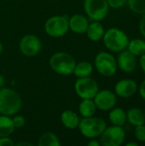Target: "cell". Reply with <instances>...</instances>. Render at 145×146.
<instances>
[{
    "label": "cell",
    "instance_id": "d4e9b609",
    "mask_svg": "<svg viewBox=\"0 0 145 146\" xmlns=\"http://www.w3.org/2000/svg\"><path fill=\"white\" fill-rule=\"evenodd\" d=\"M134 136L138 142L145 143V124L135 127Z\"/></svg>",
    "mask_w": 145,
    "mask_h": 146
},
{
    "label": "cell",
    "instance_id": "d590c367",
    "mask_svg": "<svg viewBox=\"0 0 145 146\" xmlns=\"http://www.w3.org/2000/svg\"><path fill=\"white\" fill-rule=\"evenodd\" d=\"M3 45H2V44L0 43V55H1V53L3 52Z\"/></svg>",
    "mask_w": 145,
    "mask_h": 146
},
{
    "label": "cell",
    "instance_id": "5b68a950",
    "mask_svg": "<svg viewBox=\"0 0 145 146\" xmlns=\"http://www.w3.org/2000/svg\"><path fill=\"white\" fill-rule=\"evenodd\" d=\"M95 67L97 72L105 77L113 76L118 68L116 59L109 52H99L95 58Z\"/></svg>",
    "mask_w": 145,
    "mask_h": 146
},
{
    "label": "cell",
    "instance_id": "9a60e30c",
    "mask_svg": "<svg viewBox=\"0 0 145 146\" xmlns=\"http://www.w3.org/2000/svg\"><path fill=\"white\" fill-rule=\"evenodd\" d=\"M126 121L133 127L145 124L144 110L139 108H131L126 111Z\"/></svg>",
    "mask_w": 145,
    "mask_h": 146
},
{
    "label": "cell",
    "instance_id": "8992f818",
    "mask_svg": "<svg viewBox=\"0 0 145 146\" xmlns=\"http://www.w3.org/2000/svg\"><path fill=\"white\" fill-rule=\"evenodd\" d=\"M85 11L92 21H101L107 16L109 6L107 0H85Z\"/></svg>",
    "mask_w": 145,
    "mask_h": 146
},
{
    "label": "cell",
    "instance_id": "6da1fadb",
    "mask_svg": "<svg viewBox=\"0 0 145 146\" xmlns=\"http://www.w3.org/2000/svg\"><path fill=\"white\" fill-rule=\"evenodd\" d=\"M105 47L113 52H121L127 48L129 43L128 35L121 29L111 27L105 31L103 37Z\"/></svg>",
    "mask_w": 145,
    "mask_h": 146
},
{
    "label": "cell",
    "instance_id": "cb8c5ba5",
    "mask_svg": "<svg viewBox=\"0 0 145 146\" xmlns=\"http://www.w3.org/2000/svg\"><path fill=\"white\" fill-rule=\"evenodd\" d=\"M126 3L133 13L140 15L145 13V0H127Z\"/></svg>",
    "mask_w": 145,
    "mask_h": 146
},
{
    "label": "cell",
    "instance_id": "277c9868",
    "mask_svg": "<svg viewBox=\"0 0 145 146\" xmlns=\"http://www.w3.org/2000/svg\"><path fill=\"white\" fill-rule=\"evenodd\" d=\"M82 135L88 139H96L100 137L107 127L106 122L100 117H84L79 121V127Z\"/></svg>",
    "mask_w": 145,
    "mask_h": 146
},
{
    "label": "cell",
    "instance_id": "e575fe53",
    "mask_svg": "<svg viewBox=\"0 0 145 146\" xmlns=\"http://www.w3.org/2000/svg\"><path fill=\"white\" fill-rule=\"evenodd\" d=\"M16 145H32L31 144H29V143H18V144H16Z\"/></svg>",
    "mask_w": 145,
    "mask_h": 146
},
{
    "label": "cell",
    "instance_id": "3957f363",
    "mask_svg": "<svg viewBox=\"0 0 145 146\" xmlns=\"http://www.w3.org/2000/svg\"><path fill=\"white\" fill-rule=\"evenodd\" d=\"M50 68L54 72L61 75H69L73 74L76 65L73 57L66 52H56L50 59Z\"/></svg>",
    "mask_w": 145,
    "mask_h": 146
},
{
    "label": "cell",
    "instance_id": "4dcf8cb0",
    "mask_svg": "<svg viewBox=\"0 0 145 146\" xmlns=\"http://www.w3.org/2000/svg\"><path fill=\"white\" fill-rule=\"evenodd\" d=\"M139 57H140L139 58V64H140L142 70L144 71V70H145V53L144 55L140 56Z\"/></svg>",
    "mask_w": 145,
    "mask_h": 146
},
{
    "label": "cell",
    "instance_id": "f1b7e54d",
    "mask_svg": "<svg viewBox=\"0 0 145 146\" xmlns=\"http://www.w3.org/2000/svg\"><path fill=\"white\" fill-rule=\"evenodd\" d=\"M14 142L8 137L0 138V146H12L14 145Z\"/></svg>",
    "mask_w": 145,
    "mask_h": 146
},
{
    "label": "cell",
    "instance_id": "5bb4252c",
    "mask_svg": "<svg viewBox=\"0 0 145 146\" xmlns=\"http://www.w3.org/2000/svg\"><path fill=\"white\" fill-rule=\"evenodd\" d=\"M68 25L72 32L76 33H86L89 21L87 18L82 15H73L68 20Z\"/></svg>",
    "mask_w": 145,
    "mask_h": 146
},
{
    "label": "cell",
    "instance_id": "836d02e7",
    "mask_svg": "<svg viewBox=\"0 0 145 146\" xmlns=\"http://www.w3.org/2000/svg\"><path fill=\"white\" fill-rule=\"evenodd\" d=\"M126 146H138V143H136V142H129V143H127Z\"/></svg>",
    "mask_w": 145,
    "mask_h": 146
},
{
    "label": "cell",
    "instance_id": "f546056e",
    "mask_svg": "<svg viewBox=\"0 0 145 146\" xmlns=\"http://www.w3.org/2000/svg\"><path fill=\"white\" fill-rule=\"evenodd\" d=\"M138 91L139 92V95L141 96V98L145 101V80L141 83Z\"/></svg>",
    "mask_w": 145,
    "mask_h": 146
},
{
    "label": "cell",
    "instance_id": "30bf717a",
    "mask_svg": "<svg viewBox=\"0 0 145 146\" xmlns=\"http://www.w3.org/2000/svg\"><path fill=\"white\" fill-rule=\"evenodd\" d=\"M19 47L23 55L26 56H34L40 51L42 44L36 35L27 34L21 38Z\"/></svg>",
    "mask_w": 145,
    "mask_h": 146
},
{
    "label": "cell",
    "instance_id": "ac0fdd59",
    "mask_svg": "<svg viewBox=\"0 0 145 146\" xmlns=\"http://www.w3.org/2000/svg\"><path fill=\"white\" fill-rule=\"evenodd\" d=\"M61 120L64 127L69 129H74L78 127L80 121L77 114L72 110H65L61 115Z\"/></svg>",
    "mask_w": 145,
    "mask_h": 146
},
{
    "label": "cell",
    "instance_id": "d6986e66",
    "mask_svg": "<svg viewBox=\"0 0 145 146\" xmlns=\"http://www.w3.org/2000/svg\"><path fill=\"white\" fill-rule=\"evenodd\" d=\"M79 110L83 117H91L96 114L97 106L93 99H82L79 104Z\"/></svg>",
    "mask_w": 145,
    "mask_h": 146
},
{
    "label": "cell",
    "instance_id": "9c48e42d",
    "mask_svg": "<svg viewBox=\"0 0 145 146\" xmlns=\"http://www.w3.org/2000/svg\"><path fill=\"white\" fill-rule=\"evenodd\" d=\"M74 90L80 98L93 99L95 95L99 91V88L97 82L88 76L78 79L74 84Z\"/></svg>",
    "mask_w": 145,
    "mask_h": 146
},
{
    "label": "cell",
    "instance_id": "2e32d148",
    "mask_svg": "<svg viewBox=\"0 0 145 146\" xmlns=\"http://www.w3.org/2000/svg\"><path fill=\"white\" fill-rule=\"evenodd\" d=\"M109 119L112 125L118 126V127H123L126 123V111L123 110L122 108H113L110 110Z\"/></svg>",
    "mask_w": 145,
    "mask_h": 146
},
{
    "label": "cell",
    "instance_id": "e0dca14e",
    "mask_svg": "<svg viewBox=\"0 0 145 146\" xmlns=\"http://www.w3.org/2000/svg\"><path fill=\"white\" fill-rule=\"evenodd\" d=\"M105 30L102 23L100 21H93L91 24H89L88 28L86 30L87 37L91 41H99L103 39V37L104 35Z\"/></svg>",
    "mask_w": 145,
    "mask_h": 146
},
{
    "label": "cell",
    "instance_id": "4fadbf2b",
    "mask_svg": "<svg viewBox=\"0 0 145 146\" xmlns=\"http://www.w3.org/2000/svg\"><path fill=\"white\" fill-rule=\"evenodd\" d=\"M119 53L120 54L116 60L118 68L124 73H132L137 68V56L132 54L127 49Z\"/></svg>",
    "mask_w": 145,
    "mask_h": 146
},
{
    "label": "cell",
    "instance_id": "ba28073f",
    "mask_svg": "<svg viewBox=\"0 0 145 146\" xmlns=\"http://www.w3.org/2000/svg\"><path fill=\"white\" fill-rule=\"evenodd\" d=\"M126 133L122 127L111 126L106 127L100 136V144L103 146H120L123 145Z\"/></svg>",
    "mask_w": 145,
    "mask_h": 146
},
{
    "label": "cell",
    "instance_id": "1f68e13d",
    "mask_svg": "<svg viewBox=\"0 0 145 146\" xmlns=\"http://www.w3.org/2000/svg\"><path fill=\"white\" fill-rule=\"evenodd\" d=\"M100 145H101L100 142H97V140H94V139L88 143V145L89 146H99Z\"/></svg>",
    "mask_w": 145,
    "mask_h": 146
},
{
    "label": "cell",
    "instance_id": "8fae6325",
    "mask_svg": "<svg viewBox=\"0 0 145 146\" xmlns=\"http://www.w3.org/2000/svg\"><path fill=\"white\" fill-rule=\"evenodd\" d=\"M93 100L97 106V109L104 111L112 110L114 107H115L117 103L115 93H114L110 90L98 91L93 98Z\"/></svg>",
    "mask_w": 145,
    "mask_h": 146
},
{
    "label": "cell",
    "instance_id": "7402d4cb",
    "mask_svg": "<svg viewBox=\"0 0 145 146\" xmlns=\"http://www.w3.org/2000/svg\"><path fill=\"white\" fill-rule=\"evenodd\" d=\"M92 65L89 62H80L75 65L73 74L79 78H83L90 76L92 74Z\"/></svg>",
    "mask_w": 145,
    "mask_h": 146
},
{
    "label": "cell",
    "instance_id": "7a4b0ae2",
    "mask_svg": "<svg viewBox=\"0 0 145 146\" xmlns=\"http://www.w3.org/2000/svg\"><path fill=\"white\" fill-rule=\"evenodd\" d=\"M21 108V99L19 94L12 89L3 88L0 90V114L13 115Z\"/></svg>",
    "mask_w": 145,
    "mask_h": 146
},
{
    "label": "cell",
    "instance_id": "484cf974",
    "mask_svg": "<svg viewBox=\"0 0 145 146\" xmlns=\"http://www.w3.org/2000/svg\"><path fill=\"white\" fill-rule=\"evenodd\" d=\"M127 0H107V3L109 8L113 9H120L126 4Z\"/></svg>",
    "mask_w": 145,
    "mask_h": 146
},
{
    "label": "cell",
    "instance_id": "4316f807",
    "mask_svg": "<svg viewBox=\"0 0 145 146\" xmlns=\"http://www.w3.org/2000/svg\"><path fill=\"white\" fill-rule=\"evenodd\" d=\"M13 123L15 126V128H21L25 125V119L23 116L21 115H16L13 119Z\"/></svg>",
    "mask_w": 145,
    "mask_h": 146
},
{
    "label": "cell",
    "instance_id": "74e56055",
    "mask_svg": "<svg viewBox=\"0 0 145 146\" xmlns=\"http://www.w3.org/2000/svg\"><path fill=\"white\" fill-rule=\"evenodd\" d=\"M143 72H144V74H145V70H144V71H143Z\"/></svg>",
    "mask_w": 145,
    "mask_h": 146
},
{
    "label": "cell",
    "instance_id": "7c38bea8",
    "mask_svg": "<svg viewBox=\"0 0 145 146\" xmlns=\"http://www.w3.org/2000/svg\"><path fill=\"white\" fill-rule=\"evenodd\" d=\"M138 90L137 82L131 79L119 80L115 86V93L121 98H129L136 94Z\"/></svg>",
    "mask_w": 145,
    "mask_h": 146
},
{
    "label": "cell",
    "instance_id": "44dd1931",
    "mask_svg": "<svg viewBox=\"0 0 145 146\" xmlns=\"http://www.w3.org/2000/svg\"><path fill=\"white\" fill-rule=\"evenodd\" d=\"M15 130L13 120L8 115L0 116V138L9 137Z\"/></svg>",
    "mask_w": 145,
    "mask_h": 146
},
{
    "label": "cell",
    "instance_id": "603a6c76",
    "mask_svg": "<svg viewBox=\"0 0 145 146\" xmlns=\"http://www.w3.org/2000/svg\"><path fill=\"white\" fill-rule=\"evenodd\" d=\"M60 145L57 136L50 132L44 133L38 139L39 146H60Z\"/></svg>",
    "mask_w": 145,
    "mask_h": 146
},
{
    "label": "cell",
    "instance_id": "8d00e7d4",
    "mask_svg": "<svg viewBox=\"0 0 145 146\" xmlns=\"http://www.w3.org/2000/svg\"><path fill=\"white\" fill-rule=\"evenodd\" d=\"M144 117H145V110H144Z\"/></svg>",
    "mask_w": 145,
    "mask_h": 146
},
{
    "label": "cell",
    "instance_id": "52a82bcc",
    "mask_svg": "<svg viewBox=\"0 0 145 146\" xmlns=\"http://www.w3.org/2000/svg\"><path fill=\"white\" fill-rule=\"evenodd\" d=\"M69 29L68 19L63 15H55L49 18L44 24L45 33L53 38L65 35Z\"/></svg>",
    "mask_w": 145,
    "mask_h": 146
},
{
    "label": "cell",
    "instance_id": "ffe728a7",
    "mask_svg": "<svg viewBox=\"0 0 145 146\" xmlns=\"http://www.w3.org/2000/svg\"><path fill=\"white\" fill-rule=\"evenodd\" d=\"M126 49L135 56H140L145 53V40L143 38L129 40Z\"/></svg>",
    "mask_w": 145,
    "mask_h": 146
},
{
    "label": "cell",
    "instance_id": "83f0119b",
    "mask_svg": "<svg viewBox=\"0 0 145 146\" xmlns=\"http://www.w3.org/2000/svg\"><path fill=\"white\" fill-rule=\"evenodd\" d=\"M138 28L141 35L145 38V13L141 15V18L139 20V24H138Z\"/></svg>",
    "mask_w": 145,
    "mask_h": 146
},
{
    "label": "cell",
    "instance_id": "d6a6232c",
    "mask_svg": "<svg viewBox=\"0 0 145 146\" xmlns=\"http://www.w3.org/2000/svg\"><path fill=\"white\" fill-rule=\"evenodd\" d=\"M4 78L2 76V75H0V87H2V86H3V85H4Z\"/></svg>",
    "mask_w": 145,
    "mask_h": 146
}]
</instances>
